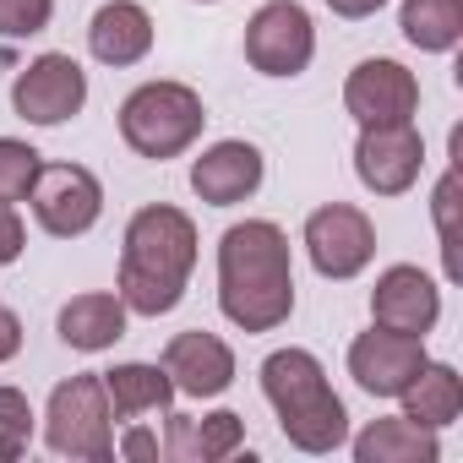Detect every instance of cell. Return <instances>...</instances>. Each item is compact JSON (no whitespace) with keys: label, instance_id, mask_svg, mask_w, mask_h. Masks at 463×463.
<instances>
[{"label":"cell","instance_id":"cell-1","mask_svg":"<svg viewBox=\"0 0 463 463\" xmlns=\"http://www.w3.org/2000/svg\"><path fill=\"white\" fill-rule=\"evenodd\" d=\"M218 311L241 333H273L295 317V257L273 218H246L218 235Z\"/></svg>","mask_w":463,"mask_h":463},{"label":"cell","instance_id":"cell-2","mask_svg":"<svg viewBox=\"0 0 463 463\" xmlns=\"http://www.w3.org/2000/svg\"><path fill=\"white\" fill-rule=\"evenodd\" d=\"M196 223L191 213L153 202L137 207L120 241V273H115V295L131 317H169L185 300L191 268H196Z\"/></svg>","mask_w":463,"mask_h":463},{"label":"cell","instance_id":"cell-3","mask_svg":"<svg viewBox=\"0 0 463 463\" xmlns=\"http://www.w3.org/2000/svg\"><path fill=\"white\" fill-rule=\"evenodd\" d=\"M257 376H262V398L273 403L279 430H284L289 447H300L311 458H327L349 441V409L333 392L327 365L311 349H300V344L273 349Z\"/></svg>","mask_w":463,"mask_h":463},{"label":"cell","instance_id":"cell-4","mask_svg":"<svg viewBox=\"0 0 463 463\" xmlns=\"http://www.w3.org/2000/svg\"><path fill=\"white\" fill-rule=\"evenodd\" d=\"M202 126H207L202 93L185 88V82H175V77L142 82V88H131L126 104H120V142H126L137 158H153V164L191 153L196 137H202Z\"/></svg>","mask_w":463,"mask_h":463},{"label":"cell","instance_id":"cell-5","mask_svg":"<svg viewBox=\"0 0 463 463\" xmlns=\"http://www.w3.org/2000/svg\"><path fill=\"white\" fill-rule=\"evenodd\" d=\"M44 447L71 463H109L115 458V409L99 371L66 376L44 403Z\"/></svg>","mask_w":463,"mask_h":463},{"label":"cell","instance_id":"cell-6","mask_svg":"<svg viewBox=\"0 0 463 463\" xmlns=\"http://www.w3.org/2000/svg\"><path fill=\"white\" fill-rule=\"evenodd\" d=\"M300 246L327 284H349L376 262V223L354 202H322L300 229Z\"/></svg>","mask_w":463,"mask_h":463},{"label":"cell","instance_id":"cell-7","mask_svg":"<svg viewBox=\"0 0 463 463\" xmlns=\"http://www.w3.org/2000/svg\"><path fill=\"white\" fill-rule=\"evenodd\" d=\"M246 61L262 77H300L317 61V23L300 0H262L246 23Z\"/></svg>","mask_w":463,"mask_h":463},{"label":"cell","instance_id":"cell-8","mask_svg":"<svg viewBox=\"0 0 463 463\" xmlns=\"http://www.w3.org/2000/svg\"><path fill=\"white\" fill-rule=\"evenodd\" d=\"M33 223L55 241H77L104 218V185L82 164H39L33 191H28Z\"/></svg>","mask_w":463,"mask_h":463},{"label":"cell","instance_id":"cell-9","mask_svg":"<svg viewBox=\"0 0 463 463\" xmlns=\"http://www.w3.org/2000/svg\"><path fill=\"white\" fill-rule=\"evenodd\" d=\"M82 104H88V71H82L71 55H61V50L33 55V61L17 71V82H12V109H17L28 126H44V131L77 120Z\"/></svg>","mask_w":463,"mask_h":463},{"label":"cell","instance_id":"cell-10","mask_svg":"<svg viewBox=\"0 0 463 463\" xmlns=\"http://www.w3.org/2000/svg\"><path fill=\"white\" fill-rule=\"evenodd\" d=\"M354 175L371 196H403L425 175V137L414 120L398 126H360L354 142Z\"/></svg>","mask_w":463,"mask_h":463},{"label":"cell","instance_id":"cell-11","mask_svg":"<svg viewBox=\"0 0 463 463\" xmlns=\"http://www.w3.org/2000/svg\"><path fill=\"white\" fill-rule=\"evenodd\" d=\"M344 109L354 126H398L420 115V77L403 61L371 55L344 77Z\"/></svg>","mask_w":463,"mask_h":463},{"label":"cell","instance_id":"cell-12","mask_svg":"<svg viewBox=\"0 0 463 463\" xmlns=\"http://www.w3.org/2000/svg\"><path fill=\"white\" fill-rule=\"evenodd\" d=\"M425 360H430V354H425V338L392 333V327H376V322H371V333H360V338L349 344V376H354V387L371 392V398H398V392L420 376Z\"/></svg>","mask_w":463,"mask_h":463},{"label":"cell","instance_id":"cell-13","mask_svg":"<svg viewBox=\"0 0 463 463\" xmlns=\"http://www.w3.org/2000/svg\"><path fill=\"white\" fill-rule=\"evenodd\" d=\"M262 175H268V158L257 142H241V137H223L213 147H202V158H191V191L196 202L207 207H235V202H251L262 191Z\"/></svg>","mask_w":463,"mask_h":463},{"label":"cell","instance_id":"cell-14","mask_svg":"<svg viewBox=\"0 0 463 463\" xmlns=\"http://www.w3.org/2000/svg\"><path fill=\"white\" fill-rule=\"evenodd\" d=\"M371 322H376V327H392V333L425 338V333L441 322V284H436L425 268H414V262H392L387 273H376Z\"/></svg>","mask_w":463,"mask_h":463},{"label":"cell","instance_id":"cell-15","mask_svg":"<svg viewBox=\"0 0 463 463\" xmlns=\"http://www.w3.org/2000/svg\"><path fill=\"white\" fill-rule=\"evenodd\" d=\"M175 382V398H218L235 382V349H229L218 333H202V327H185L164 344V360H158Z\"/></svg>","mask_w":463,"mask_h":463},{"label":"cell","instance_id":"cell-16","mask_svg":"<svg viewBox=\"0 0 463 463\" xmlns=\"http://www.w3.org/2000/svg\"><path fill=\"white\" fill-rule=\"evenodd\" d=\"M241 447H246V420L235 409H213L202 420L196 414H169L164 441H158V452L169 463H218Z\"/></svg>","mask_w":463,"mask_h":463},{"label":"cell","instance_id":"cell-17","mask_svg":"<svg viewBox=\"0 0 463 463\" xmlns=\"http://www.w3.org/2000/svg\"><path fill=\"white\" fill-rule=\"evenodd\" d=\"M88 50L99 66H142L153 55V17L147 6H137V0H104V6L93 12L88 23Z\"/></svg>","mask_w":463,"mask_h":463},{"label":"cell","instance_id":"cell-18","mask_svg":"<svg viewBox=\"0 0 463 463\" xmlns=\"http://www.w3.org/2000/svg\"><path fill=\"white\" fill-rule=\"evenodd\" d=\"M126 322H131V311L120 306L115 289H88V295H71V300L61 306L55 333H61V344L77 349V354H104V349H115V344L126 338Z\"/></svg>","mask_w":463,"mask_h":463},{"label":"cell","instance_id":"cell-19","mask_svg":"<svg viewBox=\"0 0 463 463\" xmlns=\"http://www.w3.org/2000/svg\"><path fill=\"white\" fill-rule=\"evenodd\" d=\"M344 447L354 452V463H436L441 458V430L414 425L409 414H382L360 436H349Z\"/></svg>","mask_w":463,"mask_h":463},{"label":"cell","instance_id":"cell-20","mask_svg":"<svg viewBox=\"0 0 463 463\" xmlns=\"http://www.w3.org/2000/svg\"><path fill=\"white\" fill-rule=\"evenodd\" d=\"M99 376H104V392H109L115 420H142V414H158V409L175 403V382L153 360H120V365H109Z\"/></svg>","mask_w":463,"mask_h":463},{"label":"cell","instance_id":"cell-21","mask_svg":"<svg viewBox=\"0 0 463 463\" xmlns=\"http://www.w3.org/2000/svg\"><path fill=\"white\" fill-rule=\"evenodd\" d=\"M403 414L414 425H430V430H447L458 414H463V376L447 365V360H425L420 376L398 392Z\"/></svg>","mask_w":463,"mask_h":463},{"label":"cell","instance_id":"cell-22","mask_svg":"<svg viewBox=\"0 0 463 463\" xmlns=\"http://www.w3.org/2000/svg\"><path fill=\"white\" fill-rule=\"evenodd\" d=\"M398 28L420 55H452L463 39V0H403Z\"/></svg>","mask_w":463,"mask_h":463},{"label":"cell","instance_id":"cell-23","mask_svg":"<svg viewBox=\"0 0 463 463\" xmlns=\"http://www.w3.org/2000/svg\"><path fill=\"white\" fill-rule=\"evenodd\" d=\"M44 153L23 137H0V202H28Z\"/></svg>","mask_w":463,"mask_h":463},{"label":"cell","instance_id":"cell-24","mask_svg":"<svg viewBox=\"0 0 463 463\" xmlns=\"http://www.w3.org/2000/svg\"><path fill=\"white\" fill-rule=\"evenodd\" d=\"M33 403L23 387H0V458H17L28 452V436H33Z\"/></svg>","mask_w":463,"mask_h":463},{"label":"cell","instance_id":"cell-25","mask_svg":"<svg viewBox=\"0 0 463 463\" xmlns=\"http://www.w3.org/2000/svg\"><path fill=\"white\" fill-rule=\"evenodd\" d=\"M55 23V0H0V39H39Z\"/></svg>","mask_w":463,"mask_h":463},{"label":"cell","instance_id":"cell-26","mask_svg":"<svg viewBox=\"0 0 463 463\" xmlns=\"http://www.w3.org/2000/svg\"><path fill=\"white\" fill-rule=\"evenodd\" d=\"M452 207H458V169H447L436 180L430 213H436V235H441V257H447V279H458V257H452Z\"/></svg>","mask_w":463,"mask_h":463},{"label":"cell","instance_id":"cell-27","mask_svg":"<svg viewBox=\"0 0 463 463\" xmlns=\"http://www.w3.org/2000/svg\"><path fill=\"white\" fill-rule=\"evenodd\" d=\"M28 251V223L17 213V202H0V268H12Z\"/></svg>","mask_w":463,"mask_h":463},{"label":"cell","instance_id":"cell-28","mask_svg":"<svg viewBox=\"0 0 463 463\" xmlns=\"http://www.w3.org/2000/svg\"><path fill=\"white\" fill-rule=\"evenodd\" d=\"M23 354V317L0 306V365H12Z\"/></svg>","mask_w":463,"mask_h":463},{"label":"cell","instance_id":"cell-29","mask_svg":"<svg viewBox=\"0 0 463 463\" xmlns=\"http://www.w3.org/2000/svg\"><path fill=\"white\" fill-rule=\"evenodd\" d=\"M115 452H120V458H164V452H158V436H147V430L115 436Z\"/></svg>","mask_w":463,"mask_h":463},{"label":"cell","instance_id":"cell-30","mask_svg":"<svg viewBox=\"0 0 463 463\" xmlns=\"http://www.w3.org/2000/svg\"><path fill=\"white\" fill-rule=\"evenodd\" d=\"M382 6H387V0H327V12L344 17V23H365V17H376Z\"/></svg>","mask_w":463,"mask_h":463},{"label":"cell","instance_id":"cell-31","mask_svg":"<svg viewBox=\"0 0 463 463\" xmlns=\"http://www.w3.org/2000/svg\"><path fill=\"white\" fill-rule=\"evenodd\" d=\"M196 6H218V0H196Z\"/></svg>","mask_w":463,"mask_h":463}]
</instances>
